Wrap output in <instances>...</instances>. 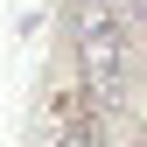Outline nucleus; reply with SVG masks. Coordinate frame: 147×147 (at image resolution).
<instances>
[{
	"label": "nucleus",
	"instance_id": "obj_1",
	"mask_svg": "<svg viewBox=\"0 0 147 147\" xmlns=\"http://www.w3.org/2000/svg\"><path fill=\"white\" fill-rule=\"evenodd\" d=\"M77 70L98 112H112L126 98V28L112 14V0H77Z\"/></svg>",
	"mask_w": 147,
	"mask_h": 147
},
{
	"label": "nucleus",
	"instance_id": "obj_2",
	"mask_svg": "<svg viewBox=\"0 0 147 147\" xmlns=\"http://www.w3.org/2000/svg\"><path fill=\"white\" fill-rule=\"evenodd\" d=\"M56 147H98V126H91V119H77V126L56 140Z\"/></svg>",
	"mask_w": 147,
	"mask_h": 147
},
{
	"label": "nucleus",
	"instance_id": "obj_3",
	"mask_svg": "<svg viewBox=\"0 0 147 147\" xmlns=\"http://www.w3.org/2000/svg\"><path fill=\"white\" fill-rule=\"evenodd\" d=\"M133 14H140V21H147V0H133Z\"/></svg>",
	"mask_w": 147,
	"mask_h": 147
},
{
	"label": "nucleus",
	"instance_id": "obj_4",
	"mask_svg": "<svg viewBox=\"0 0 147 147\" xmlns=\"http://www.w3.org/2000/svg\"><path fill=\"white\" fill-rule=\"evenodd\" d=\"M133 147H147V133H140V140H133Z\"/></svg>",
	"mask_w": 147,
	"mask_h": 147
}]
</instances>
